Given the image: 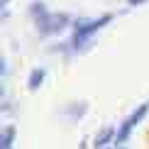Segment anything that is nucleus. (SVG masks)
Segmentation results:
<instances>
[{"mask_svg": "<svg viewBox=\"0 0 149 149\" xmlns=\"http://www.w3.org/2000/svg\"><path fill=\"white\" fill-rule=\"evenodd\" d=\"M108 22H110V15H103L100 20H78L76 22V32H73V42H71L73 49H81L103 24H108Z\"/></svg>", "mask_w": 149, "mask_h": 149, "instance_id": "obj_1", "label": "nucleus"}, {"mask_svg": "<svg viewBox=\"0 0 149 149\" xmlns=\"http://www.w3.org/2000/svg\"><path fill=\"white\" fill-rule=\"evenodd\" d=\"M147 113H149V103L139 105V108H137V110H134V113H132V115H130L127 120H125V125H122V127H120V132L115 134V144H117V147H120V144H125V142H127L130 132H132V130L137 127L142 120H144V115H147Z\"/></svg>", "mask_w": 149, "mask_h": 149, "instance_id": "obj_2", "label": "nucleus"}, {"mask_svg": "<svg viewBox=\"0 0 149 149\" xmlns=\"http://www.w3.org/2000/svg\"><path fill=\"white\" fill-rule=\"evenodd\" d=\"M66 24H69V17L66 15H52L49 17V22H47V27L42 29V34H52V32H61V29L66 27Z\"/></svg>", "mask_w": 149, "mask_h": 149, "instance_id": "obj_3", "label": "nucleus"}, {"mask_svg": "<svg viewBox=\"0 0 149 149\" xmlns=\"http://www.w3.org/2000/svg\"><path fill=\"white\" fill-rule=\"evenodd\" d=\"M113 137H115V127H108V130H103V132L95 137V147H105V144H108V142L113 139Z\"/></svg>", "mask_w": 149, "mask_h": 149, "instance_id": "obj_4", "label": "nucleus"}, {"mask_svg": "<svg viewBox=\"0 0 149 149\" xmlns=\"http://www.w3.org/2000/svg\"><path fill=\"white\" fill-rule=\"evenodd\" d=\"M42 81H44V69H37V71H32V76H29V91L39 88V86H42Z\"/></svg>", "mask_w": 149, "mask_h": 149, "instance_id": "obj_5", "label": "nucleus"}, {"mask_svg": "<svg viewBox=\"0 0 149 149\" xmlns=\"http://www.w3.org/2000/svg\"><path fill=\"white\" fill-rule=\"evenodd\" d=\"M12 139H15V127H5L3 130V137H0V147H12Z\"/></svg>", "mask_w": 149, "mask_h": 149, "instance_id": "obj_6", "label": "nucleus"}, {"mask_svg": "<svg viewBox=\"0 0 149 149\" xmlns=\"http://www.w3.org/2000/svg\"><path fill=\"white\" fill-rule=\"evenodd\" d=\"M130 5H139V3H144V0H127Z\"/></svg>", "mask_w": 149, "mask_h": 149, "instance_id": "obj_7", "label": "nucleus"}]
</instances>
